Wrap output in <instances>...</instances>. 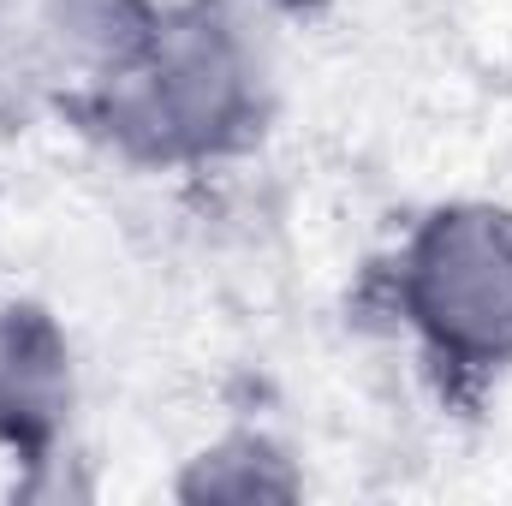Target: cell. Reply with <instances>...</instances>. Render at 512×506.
<instances>
[{
  "instance_id": "1",
  "label": "cell",
  "mask_w": 512,
  "mask_h": 506,
  "mask_svg": "<svg viewBox=\"0 0 512 506\" xmlns=\"http://www.w3.org/2000/svg\"><path fill=\"white\" fill-rule=\"evenodd\" d=\"M268 102V54L251 24L215 0H167L149 48L78 114L131 167L197 173L251 149L268 126Z\"/></svg>"
},
{
  "instance_id": "2",
  "label": "cell",
  "mask_w": 512,
  "mask_h": 506,
  "mask_svg": "<svg viewBox=\"0 0 512 506\" xmlns=\"http://www.w3.org/2000/svg\"><path fill=\"white\" fill-rule=\"evenodd\" d=\"M393 310L411 346L447 376L512 370V203L447 197L393 251Z\"/></svg>"
},
{
  "instance_id": "3",
  "label": "cell",
  "mask_w": 512,
  "mask_h": 506,
  "mask_svg": "<svg viewBox=\"0 0 512 506\" xmlns=\"http://www.w3.org/2000/svg\"><path fill=\"white\" fill-rule=\"evenodd\" d=\"M167 0H24L18 6V48L66 108H84L108 90L161 30Z\"/></svg>"
},
{
  "instance_id": "4",
  "label": "cell",
  "mask_w": 512,
  "mask_h": 506,
  "mask_svg": "<svg viewBox=\"0 0 512 506\" xmlns=\"http://www.w3.org/2000/svg\"><path fill=\"white\" fill-rule=\"evenodd\" d=\"M78 411V352L66 322L36 298H0V447L54 459Z\"/></svg>"
},
{
  "instance_id": "5",
  "label": "cell",
  "mask_w": 512,
  "mask_h": 506,
  "mask_svg": "<svg viewBox=\"0 0 512 506\" xmlns=\"http://www.w3.org/2000/svg\"><path fill=\"white\" fill-rule=\"evenodd\" d=\"M304 489L292 453L262 429H227L197 447L173 483L179 501H292Z\"/></svg>"
}]
</instances>
